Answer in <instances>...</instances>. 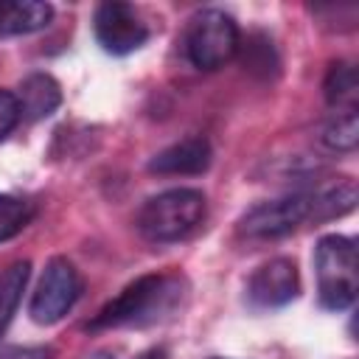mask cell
Instances as JSON below:
<instances>
[{"mask_svg":"<svg viewBox=\"0 0 359 359\" xmlns=\"http://www.w3.org/2000/svg\"><path fill=\"white\" fill-rule=\"evenodd\" d=\"M34 219V205L17 194H0V241L14 238Z\"/></svg>","mask_w":359,"mask_h":359,"instance_id":"cell-16","label":"cell"},{"mask_svg":"<svg viewBox=\"0 0 359 359\" xmlns=\"http://www.w3.org/2000/svg\"><path fill=\"white\" fill-rule=\"evenodd\" d=\"M53 20L50 3L36 0H0V36H17V34H34L42 31Z\"/></svg>","mask_w":359,"mask_h":359,"instance_id":"cell-11","label":"cell"},{"mask_svg":"<svg viewBox=\"0 0 359 359\" xmlns=\"http://www.w3.org/2000/svg\"><path fill=\"white\" fill-rule=\"evenodd\" d=\"M28 278H31V261H14L6 269H0V337L6 334L8 323L17 314Z\"/></svg>","mask_w":359,"mask_h":359,"instance_id":"cell-12","label":"cell"},{"mask_svg":"<svg viewBox=\"0 0 359 359\" xmlns=\"http://www.w3.org/2000/svg\"><path fill=\"white\" fill-rule=\"evenodd\" d=\"M241 45V34L236 20L222 8L196 11L182 34V50L196 70H219L224 67Z\"/></svg>","mask_w":359,"mask_h":359,"instance_id":"cell-4","label":"cell"},{"mask_svg":"<svg viewBox=\"0 0 359 359\" xmlns=\"http://www.w3.org/2000/svg\"><path fill=\"white\" fill-rule=\"evenodd\" d=\"M17 104H20V115L28 121H42L50 118L59 104H62V87L50 73H31L20 81V93Z\"/></svg>","mask_w":359,"mask_h":359,"instance_id":"cell-10","label":"cell"},{"mask_svg":"<svg viewBox=\"0 0 359 359\" xmlns=\"http://www.w3.org/2000/svg\"><path fill=\"white\" fill-rule=\"evenodd\" d=\"M20 104H17V95L8 93V90H0V140H6L14 126L20 123Z\"/></svg>","mask_w":359,"mask_h":359,"instance_id":"cell-18","label":"cell"},{"mask_svg":"<svg viewBox=\"0 0 359 359\" xmlns=\"http://www.w3.org/2000/svg\"><path fill=\"white\" fill-rule=\"evenodd\" d=\"M210 160H213L210 143L202 135H194L157 151L149 160V171L160 177H194V174H205L210 168Z\"/></svg>","mask_w":359,"mask_h":359,"instance_id":"cell-9","label":"cell"},{"mask_svg":"<svg viewBox=\"0 0 359 359\" xmlns=\"http://www.w3.org/2000/svg\"><path fill=\"white\" fill-rule=\"evenodd\" d=\"M311 219V194H289L258 202L238 219V233L247 238H280Z\"/></svg>","mask_w":359,"mask_h":359,"instance_id":"cell-6","label":"cell"},{"mask_svg":"<svg viewBox=\"0 0 359 359\" xmlns=\"http://www.w3.org/2000/svg\"><path fill=\"white\" fill-rule=\"evenodd\" d=\"M356 93H359L356 67L351 62H331V67L325 73V81H323V95H325L328 107L356 109Z\"/></svg>","mask_w":359,"mask_h":359,"instance_id":"cell-13","label":"cell"},{"mask_svg":"<svg viewBox=\"0 0 359 359\" xmlns=\"http://www.w3.org/2000/svg\"><path fill=\"white\" fill-rule=\"evenodd\" d=\"M300 292V272L292 258H272L261 264L247 280V300L255 309H280Z\"/></svg>","mask_w":359,"mask_h":359,"instance_id":"cell-8","label":"cell"},{"mask_svg":"<svg viewBox=\"0 0 359 359\" xmlns=\"http://www.w3.org/2000/svg\"><path fill=\"white\" fill-rule=\"evenodd\" d=\"M90 359H109L107 353H95V356H90Z\"/></svg>","mask_w":359,"mask_h":359,"instance_id":"cell-21","label":"cell"},{"mask_svg":"<svg viewBox=\"0 0 359 359\" xmlns=\"http://www.w3.org/2000/svg\"><path fill=\"white\" fill-rule=\"evenodd\" d=\"M93 31H95L98 45L112 56H126V53L143 48L149 39V25L140 17V11L135 6L118 3V0L101 3L95 8Z\"/></svg>","mask_w":359,"mask_h":359,"instance_id":"cell-7","label":"cell"},{"mask_svg":"<svg viewBox=\"0 0 359 359\" xmlns=\"http://www.w3.org/2000/svg\"><path fill=\"white\" fill-rule=\"evenodd\" d=\"M81 289H84V283H81L79 269L65 255L50 258L39 275L34 294H31V306H28L31 320L39 325L59 323L76 306V300L81 297Z\"/></svg>","mask_w":359,"mask_h":359,"instance_id":"cell-5","label":"cell"},{"mask_svg":"<svg viewBox=\"0 0 359 359\" xmlns=\"http://www.w3.org/2000/svg\"><path fill=\"white\" fill-rule=\"evenodd\" d=\"M56 351L50 345H11L0 351V359H53Z\"/></svg>","mask_w":359,"mask_h":359,"instance_id":"cell-19","label":"cell"},{"mask_svg":"<svg viewBox=\"0 0 359 359\" xmlns=\"http://www.w3.org/2000/svg\"><path fill=\"white\" fill-rule=\"evenodd\" d=\"M314 272H317V297L323 309L328 311L351 309L359 289L356 241L339 233L323 236L314 247Z\"/></svg>","mask_w":359,"mask_h":359,"instance_id":"cell-3","label":"cell"},{"mask_svg":"<svg viewBox=\"0 0 359 359\" xmlns=\"http://www.w3.org/2000/svg\"><path fill=\"white\" fill-rule=\"evenodd\" d=\"M188 283L177 272H151L135 278L123 292H118L84 328L109 331V328H146L174 317L182 306Z\"/></svg>","mask_w":359,"mask_h":359,"instance_id":"cell-1","label":"cell"},{"mask_svg":"<svg viewBox=\"0 0 359 359\" xmlns=\"http://www.w3.org/2000/svg\"><path fill=\"white\" fill-rule=\"evenodd\" d=\"M208 216V199L196 188H168L149 196L137 210V230L146 241L171 244L188 238Z\"/></svg>","mask_w":359,"mask_h":359,"instance_id":"cell-2","label":"cell"},{"mask_svg":"<svg viewBox=\"0 0 359 359\" xmlns=\"http://www.w3.org/2000/svg\"><path fill=\"white\" fill-rule=\"evenodd\" d=\"M244 70L255 73V76H269V73H278V53L272 48V39H266L264 34H252L244 45Z\"/></svg>","mask_w":359,"mask_h":359,"instance_id":"cell-17","label":"cell"},{"mask_svg":"<svg viewBox=\"0 0 359 359\" xmlns=\"http://www.w3.org/2000/svg\"><path fill=\"white\" fill-rule=\"evenodd\" d=\"M135 359H168V351H165L163 345H154V348H146V351H140Z\"/></svg>","mask_w":359,"mask_h":359,"instance_id":"cell-20","label":"cell"},{"mask_svg":"<svg viewBox=\"0 0 359 359\" xmlns=\"http://www.w3.org/2000/svg\"><path fill=\"white\" fill-rule=\"evenodd\" d=\"M320 143L328 151H339L348 154L356 149L359 143V121H356V109H337L334 118H328L320 129Z\"/></svg>","mask_w":359,"mask_h":359,"instance_id":"cell-15","label":"cell"},{"mask_svg":"<svg viewBox=\"0 0 359 359\" xmlns=\"http://www.w3.org/2000/svg\"><path fill=\"white\" fill-rule=\"evenodd\" d=\"M356 205V185L353 180H342L320 194H311V219L314 222H328L351 213Z\"/></svg>","mask_w":359,"mask_h":359,"instance_id":"cell-14","label":"cell"}]
</instances>
